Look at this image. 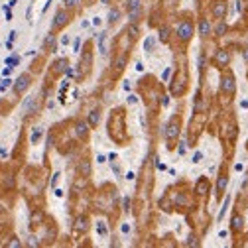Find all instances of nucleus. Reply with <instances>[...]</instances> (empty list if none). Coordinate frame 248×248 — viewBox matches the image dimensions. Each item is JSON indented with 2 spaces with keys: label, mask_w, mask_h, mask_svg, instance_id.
Segmentation results:
<instances>
[{
  "label": "nucleus",
  "mask_w": 248,
  "mask_h": 248,
  "mask_svg": "<svg viewBox=\"0 0 248 248\" xmlns=\"http://www.w3.org/2000/svg\"><path fill=\"white\" fill-rule=\"evenodd\" d=\"M199 32H201V36H207V33L211 32V26H209V22H207V20H203V22H201Z\"/></svg>",
  "instance_id": "423d86ee"
},
{
  "label": "nucleus",
  "mask_w": 248,
  "mask_h": 248,
  "mask_svg": "<svg viewBox=\"0 0 248 248\" xmlns=\"http://www.w3.org/2000/svg\"><path fill=\"white\" fill-rule=\"evenodd\" d=\"M89 122H91V124H96V122H99V112H91Z\"/></svg>",
  "instance_id": "9b49d317"
},
{
  "label": "nucleus",
  "mask_w": 248,
  "mask_h": 248,
  "mask_svg": "<svg viewBox=\"0 0 248 248\" xmlns=\"http://www.w3.org/2000/svg\"><path fill=\"white\" fill-rule=\"evenodd\" d=\"M191 32H193V26L189 22H183L181 26L177 28V33H179L181 40H189V37H191Z\"/></svg>",
  "instance_id": "f257e3e1"
},
{
  "label": "nucleus",
  "mask_w": 248,
  "mask_h": 248,
  "mask_svg": "<svg viewBox=\"0 0 248 248\" xmlns=\"http://www.w3.org/2000/svg\"><path fill=\"white\" fill-rule=\"evenodd\" d=\"M222 89L229 91V93H232V91H234V85H232V79H230V77H226L225 81H222Z\"/></svg>",
  "instance_id": "39448f33"
},
{
  "label": "nucleus",
  "mask_w": 248,
  "mask_h": 248,
  "mask_svg": "<svg viewBox=\"0 0 248 248\" xmlns=\"http://www.w3.org/2000/svg\"><path fill=\"white\" fill-rule=\"evenodd\" d=\"M81 171H83V173H89V163H83V166H81Z\"/></svg>",
  "instance_id": "2eb2a0df"
},
{
  "label": "nucleus",
  "mask_w": 248,
  "mask_h": 248,
  "mask_svg": "<svg viewBox=\"0 0 248 248\" xmlns=\"http://www.w3.org/2000/svg\"><path fill=\"white\" fill-rule=\"evenodd\" d=\"M28 81H30V79H28L26 75H24V77H20V79H18V85H16V93H22V91L28 87Z\"/></svg>",
  "instance_id": "f03ea898"
},
{
  "label": "nucleus",
  "mask_w": 248,
  "mask_h": 248,
  "mask_svg": "<svg viewBox=\"0 0 248 248\" xmlns=\"http://www.w3.org/2000/svg\"><path fill=\"white\" fill-rule=\"evenodd\" d=\"M232 229H234V230L242 229V217H234V218H232Z\"/></svg>",
  "instance_id": "6e6552de"
},
{
  "label": "nucleus",
  "mask_w": 248,
  "mask_h": 248,
  "mask_svg": "<svg viewBox=\"0 0 248 248\" xmlns=\"http://www.w3.org/2000/svg\"><path fill=\"white\" fill-rule=\"evenodd\" d=\"M226 183H229V179H226V177H221V179H218V183H217V191L222 193V191H225V187H226Z\"/></svg>",
  "instance_id": "0eeeda50"
},
{
  "label": "nucleus",
  "mask_w": 248,
  "mask_h": 248,
  "mask_svg": "<svg viewBox=\"0 0 248 248\" xmlns=\"http://www.w3.org/2000/svg\"><path fill=\"white\" fill-rule=\"evenodd\" d=\"M108 20H110V22H114V20H118V12H116V10H112L110 14H108Z\"/></svg>",
  "instance_id": "ddd939ff"
},
{
  "label": "nucleus",
  "mask_w": 248,
  "mask_h": 248,
  "mask_svg": "<svg viewBox=\"0 0 248 248\" xmlns=\"http://www.w3.org/2000/svg\"><path fill=\"white\" fill-rule=\"evenodd\" d=\"M217 61H218V63H226V61H229V55L221 51V53H218V55H217Z\"/></svg>",
  "instance_id": "9d476101"
},
{
  "label": "nucleus",
  "mask_w": 248,
  "mask_h": 248,
  "mask_svg": "<svg viewBox=\"0 0 248 248\" xmlns=\"http://www.w3.org/2000/svg\"><path fill=\"white\" fill-rule=\"evenodd\" d=\"M77 134H79V136H85V134H87L85 124H77Z\"/></svg>",
  "instance_id": "f8f14e48"
},
{
  "label": "nucleus",
  "mask_w": 248,
  "mask_h": 248,
  "mask_svg": "<svg viewBox=\"0 0 248 248\" xmlns=\"http://www.w3.org/2000/svg\"><path fill=\"white\" fill-rule=\"evenodd\" d=\"M222 32H225V24H218L217 26V33H222Z\"/></svg>",
  "instance_id": "dca6fc26"
},
{
  "label": "nucleus",
  "mask_w": 248,
  "mask_h": 248,
  "mask_svg": "<svg viewBox=\"0 0 248 248\" xmlns=\"http://www.w3.org/2000/svg\"><path fill=\"white\" fill-rule=\"evenodd\" d=\"M244 57H246V59H248V49H246V53H244Z\"/></svg>",
  "instance_id": "f3484780"
},
{
  "label": "nucleus",
  "mask_w": 248,
  "mask_h": 248,
  "mask_svg": "<svg viewBox=\"0 0 248 248\" xmlns=\"http://www.w3.org/2000/svg\"><path fill=\"white\" fill-rule=\"evenodd\" d=\"M175 134H177V126H175V124H171V126H169V128H167V132H166V136H167V138H173V136H175Z\"/></svg>",
  "instance_id": "1a4fd4ad"
},
{
  "label": "nucleus",
  "mask_w": 248,
  "mask_h": 248,
  "mask_svg": "<svg viewBox=\"0 0 248 248\" xmlns=\"http://www.w3.org/2000/svg\"><path fill=\"white\" fill-rule=\"evenodd\" d=\"M152 45H154V37H148L146 40V49H152Z\"/></svg>",
  "instance_id": "4468645a"
},
{
  "label": "nucleus",
  "mask_w": 248,
  "mask_h": 248,
  "mask_svg": "<svg viewBox=\"0 0 248 248\" xmlns=\"http://www.w3.org/2000/svg\"><path fill=\"white\" fill-rule=\"evenodd\" d=\"M65 22H67V14H65V12H59V14H57V18H55V28L63 26Z\"/></svg>",
  "instance_id": "20e7f679"
},
{
  "label": "nucleus",
  "mask_w": 248,
  "mask_h": 248,
  "mask_svg": "<svg viewBox=\"0 0 248 248\" xmlns=\"http://www.w3.org/2000/svg\"><path fill=\"white\" fill-rule=\"evenodd\" d=\"M225 10H226L225 2H217V6H215V10H213V14H215L217 18H221V16L225 14Z\"/></svg>",
  "instance_id": "7ed1b4c3"
}]
</instances>
